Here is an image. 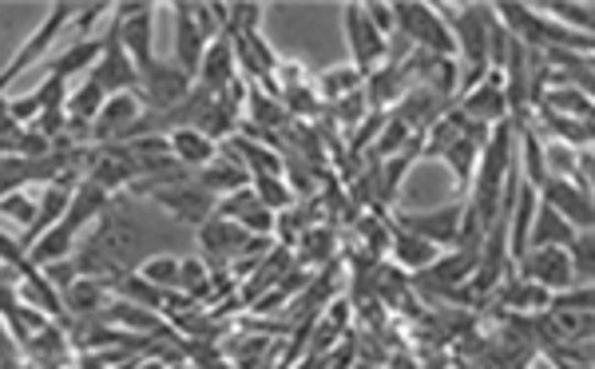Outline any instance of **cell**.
<instances>
[{
	"mask_svg": "<svg viewBox=\"0 0 595 369\" xmlns=\"http://www.w3.org/2000/svg\"><path fill=\"white\" fill-rule=\"evenodd\" d=\"M394 24L401 32L405 41L414 44V48L429 52V56H453L456 44H453V32L449 24L441 21V12L433 4H409V0H397L394 4Z\"/></svg>",
	"mask_w": 595,
	"mask_h": 369,
	"instance_id": "cell-1",
	"label": "cell"
},
{
	"mask_svg": "<svg viewBox=\"0 0 595 369\" xmlns=\"http://www.w3.org/2000/svg\"><path fill=\"white\" fill-rule=\"evenodd\" d=\"M135 92H140V103H147L152 112H172V108H179L191 96V76L183 72L175 60H159L155 56L140 72V88Z\"/></svg>",
	"mask_w": 595,
	"mask_h": 369,
	"instance_id": "cell-2",
	"label": "cell"
},
{
	"mask_svg": "<svg viewBox=\"0 0 595 369\" xmlns=\"http://www.w3.org/2000/svg\"><path fill=\"white\" fill-rule=\"evenodd\" d=\"M111 16L120 21V41L135 72L155 60V4H115Z\"/></svg>",
	"mask_w": 595,
	"mask_h": 369,
	"instance_id": "cell-3",
	"label": "cell"
},
{
	"mask_svg": "<svg viewBox=\"0 0 595 369\" xmlns=\"http://www.w3.org/2000/svg\"><path fill=\"white\" fill-rule=\"evenodd\" d=\"M516 270H520V278L536 282L540 290H548V294H560V290L575 287V275H572V262H568L564 246H532V250H525V255L516 258Z\"/></svg>",
	"mask_w": 595,
	"mask_h": 369,
	"instance_id": "cell-4",
	"label": "cell"
},
{
	"mask_svg": "<svg viewBox=\"0 0 595 369\" xmlns=\"http://www.w3.org/2000/svg\"><path fill=\"white\" fill-rule=\"evenodd\" d=\"M461 223H464V206H437V211H397L394 226L409 231V235L433 243L437 250H449V246L461 243Z\"/></svg>",
	"mask_w": 595,
	"mask_h": 369,
	"instance_id": "cell-5",
	"label": "cell"
},
{
	"mask_svg": "<svg viewBox=\"0 0 595 369\" xmlns=\"http://www.w3.org/2000/svg\"><path fill=\"white\" fill-rule=\"evenodd\" d=\"M345 16V41H350V52H353V68L362 76H370L374 68L385 64V36L374 29V21L365 16V4H345L342 9Z\"/></svg>",
	"mask_w": 595,
	"mask_h": 369,
	"instance_id": "cell-6",
	"label": "cell"
},
{
	"mask_svg": "<svg viewBox=\"0 0 595 369\" xmlns=\"http://www.w3.org/2000/svg\"><path fill=\"white\" fill-rule=\"evenodd\" d=\"M152 199L159 206H167L179 223H191V226L207 223V219L214 215V203H219L211 191H202L199 179H187V183H175V187H159V191H152Z\"/></svg>",
	"mask_w": 595,
	"mask_h": 369,
	"instance_id": "cell-7",
	"label": "cell"
},
{
	"mask_svg": "<svg viewBox=\"0 0 595 369\" xmlns=\"http://www.w3.org/2000/svg\"><path fill=\"white\" fill-rule=\"evenodd\" d=\"M143 115V103L135 92H120V96H108V103L100 108V115L91 120V139L96 144H115V139H128L132 127L140 123Z\"/></svg>",
	"mask_w": 595,
	"mask_h": 369,
	"instance_id": "cell-8",
	"label": "cell"
},
{
	"mask_svg": "<svg viewBox=\"0 0 595 369\" xmlns=\"http://www.w3.org/2000/svg\"><path fill=\"white\" fill-rule=\"evenodd\" d=\"M76 12H80V4H68V0H60V4H52L48 9V21L41 24V29L32 32L29 41L21 44V52H16V56H12L9 60V68L12 72H29V64H36L44 56V52L52 48V44H56V36H60L64 32V24L68 21H76Z\"/></svg>",
	"mask_w": 595,
	"mask_h": 369,
	"instance_id": "cell-9",
	"label": "cell"
},
{
	"mask_svg": "<svg viewBox=\"0 0 595 369\" xmlns=\"http://www.w3.org/2000/svg\"><path fill=\"white\" fill-rule=\"evenodd\" d=\"M461 112L473 123H485V127H496V123L508 120V103H505V72L488 68V76L476 83L473 92H464Z\"/></svg>",
	"mask_w": 595,
	"mask_h": 369,
	"instance_id": "cell-10",
	"label": "cell"
},
{
	"mask_svg": "<svg viewBox=\"0 0 595 369\" xmlns=\"http://www.w3.org/2000/svg\"><path fill=\"white\" fill-rule=\"evenodd\" d=\"M540 203L552 206L555 215L564 219L572 231H592L595 215H592V195H584V191H575L572 179H548L544 191H540Z\"/></svg>",
	"mask_w": 595,
	"mask_h": 369,
	"instance_id": "cell-11",
	"label": "cell"
},
{
	"mask_svg": "<svg viewBox=\"0 0 595 369\" xmlns=\"http://www.w3.org/2000/svg\"><path fill=\"white\" fill-rule=\"evenodd\" d=\"M246 231L239 223H231V219H219V215H211L207 223L199 226V243H202V250H207V258L211 262H222V267H231L234 258L243 255L246 250Z\"/></svg>",
	"mask_w": 595,
	"mask_h": 369,
	"instance_id": "cell-12",
	"label": "cell"
},
{
	"mask_svg": "<svg viewBox=\"0 0 595 369\" xmlns=\"http://www.w3.org/2000/svg\"><path fill=\"white\" fill-rule=\"evenodd\" d=\"M68 354H71V338H68V329H64V322L60 326L48 322L41 334H32V338L24 342V361H29L32 369H64L68 366Z\"/></svg>",
	"mask_w": 595,
	"mask_h": 369,
	"instance_id": "cell-13",
	"label": "cell"
},
{
	"mask_svg": "<svg viewBox=\"0 0 595 369\" xmlns=\"http://www.w3.org/2000/svg\"><path fill=\"white\" fill-rule=\"evenodd\" d=\"M231 80H239L234 44L227 41V36H219V41H211V44H207V52H202V64H199V76H195V83H199V88H207V92H222Z\"/></svg>",
	"mask_w": 595,
	"mask_h": 369,
	"instance_id": "cell-14",
	"label": "cell"
},
{
	"mask_svg": "<svg viewBox=\"0 0 595 369\" xmlns=\"http://www.w3.org/2000/svg\"><path fill=\"white\" fill-rule=\"evenodd\" d=\"M199 187L202 191H211L214 199H222V195H231V191L251 187V171H246L231 152H222L219 147V155H214L211 164L199 171Z\"/></svg>",
	"mask_w": 595,
	"mask_h": 369,
	"instance_id": "cell-15",
	"label": "cell"
},
{
	"mask_svg": "<svg viewBox=\"0 0 595 369\" xmlns=\"http://www.w3.org/2000/svg\"><path fill=\"white\" fill-rule=\"evenodd\" d=\"M16 298H21L24 306L41 310V314H48L52 322H64V298L60 290L52 287L48 278H44L41 267H24L21 270V282H16Z\"/></svg>",
	"mask_w": 595,
	"mask_h": 369,
	"instance_id": "cell-16",
	"label": "cell"
},
{
	"mask_svg": "<svg viewBox=\"0 0 595 369\" xmlns=\"http://www.w3.org/2000/svg\"><path fill=\"white\" fill-rule=\"evenodd\" d=\"M172 12H175V64L195 80L202 64V52H207V41H202L191 21V4H175Z\"/></svg>",
	"mask_w": 595,
	"mask_h": 369,
	"instance_id": "cell-17",
	"label": "cell"
},
{
	"mask_svg": "<svg viewBox=\"0 0 595 369\" xmlns=\"http://www.w3.org/2000/svg\"><path fill=\"white\" fill-rule=\"evenodd\" d=\"M108 294H111V290H108V282H103V278L80 275L60 294L64 298V314H71V318H96V314H100V310L111 302Z\"/></svg>",
	"mask_w": 595,
	"mask_h": 369,
	"instance_id": "cell-18",
	"label": "cell"
},
{
	"mask_svg": "<svg viewBox=\"0 0 595 369\" xmlns=\"http://www.w3.org/2000/svg\"><path fill=\"white\" fill-rule=\"evenodd\" d=\"M389 255L397 258V267H401V270H414V275H421V270H429L437 258H441V250H437L433 243H425V238L401 231V226H394V231H389Z\"/></svg>",
	"mask_w": 595,
	"mask_h": 369,
	"instance_id": "cell-19",
	"label": "cell"
},
{
	"mask_svg": "<svg viewBox=\"0 0 595 369\" xmlns=\"http://www.w3.org/2000/svg\"><path fill=\"white\" fill-rule=\"evenodd\" d=\"M167 144H172V155L175 164L187 167V171H202V167L211 164L214 155H219V144H211L202 132H195V127H179V132L167 135Z\"/></svg>",
	"mask_w": 595,
	"mask_h": 369,
	"instance_id": "cell-20",
	"label": "cell"
},
{
	"mask_svg": "<svg viewBox=\"0 0 595 369\" xmlns=\"http://www.w3.org/2000/svg\"><path fill=\"white\" fill-rule=\"evenodd\" d=\"M100 322H108V326L115 329H128V334H155V329L163 326V314H155V310L147 306H132V302H108V306L96 314Z\"/></svg>",
	"mask_w": 595,
	"mask_h": 369,
	"instance_id": "cell-21",
	"label": "cell"
},
{
	"mask_svg": "<svg viewBox=\"0 0 595 369\" xmlns=\"http://www.w3.org/2000/svg\"><path fill=\"white\" fill-rule=\"evenodd\" d=\"M575 235H580V231H572L564 219L555 215L552 206L540 203V206H536L532 231H528V250H532V246H568Z\"/></svg>",
	"mask_w": 595,
	"mask_h": 369,
	"instance_id": "cell-22",
	"label": "cell"
},
{
	"mask_svg": "<svg viewBox=\"0 0 595 369\" xmlns=\"http://www.w3.org/2000/svg\"><path fill=\"white\" fill-rule=\"evenodd\" d=\"M246 115H251V123L254 127H263V132H271V127H286V108H283V100L278 96H271L263 88V83H251L246 88Z\"/></svg>",
	"mask_w": 595,
	"mask_h": 369,
	"instance_id": "cell-23",
	"label": "cell"
},
{
	"mask_svg": "<svg viewBox=\"0 0 595 369\" xmlns=\"http://www.w3.org/2000/svg\"><path fill=\"white\" fill-rule=\"evenodd\" d=\"M362 83H365V76L357 72L353 64H338V68L322 72V80L313 83V92L322 96L326 103H338V100H345V96L362 92Z\"/></svg>",
	"mask_w": 595,
	"mask_h": 369,
	"instance_id": "cell-24",
	"label": "cell"
},
{
	"mask_svg": "<svg viewBox=\"0 0 595 369\" xmlns=\"http://www.w3.org/2000/svg\"><path fill=\"white\" fill-rule=\"evenodd\" d=\"M96 60H100V41H76L64 56H56V60L48 64V76H60V80H71V76L88 72V68H96Z\"/></svg>",
	"mask_w": 595,
	"mask_h": 369,
	"instance_id": "cell-25",
	"label": "cell"
},
{
	"mask_svg": "<svg viewBox=\"0 0 595 369\" xmlns=\"http://www.w3.org/2000/svg\"><path fill=\"white\" fill-rule=\"evenodd\" d=\"M540 103H544V112L552 115H572V120H592V96L580 92V88H544V96H540Z\"/></svg>",
	"mask_w": 595,
	"mask_h": 369,
	"instance_id": "cell-26",
	"label": "cell"
},
{
	"mask_svg": "<svg viewBox=\"0 0 595 369\" xmlns=\"http://www.w3.org/2000/svg\"><path fill=\"white\" fill-rule=\"evenodd\" d=\"M330 255H333V231L330 226H310V231L298 238V267L302 270L318 267V262H326Z\"/></svg>",
	"mask_w": 595,
	"mask_h": 369,
	"instance_id": "cell-27",
	"label": "cell"
},
{
	"mask_svg": "<svg viewBox=\"0 0 595 369\" xmlns=\"http://www.w3.org/2000/svg\"><path fill=\"white\" fill-rule=\"evenodd\" d=\"M251 191H254V199L266 206V211H286L290 206V187H286V179L283 175H251Z\"/></svg>",
	"mask_w": 595,
	"mask_h": 369,
	"instance_id": "cell-28",
	"label": "cell"
},
{
	"mask_svg": "<svg viewBox=\"0 0 595 369\" xmlns=\"http://www.w3.org/2000/svg\"><path fill=\"white\" fill-rule=\"evenodd\" d=\"M266 4H227V36H258Z\"/></svg>",
	"mask_w": 595,
	"mask_h": 369,
	"instance_id": "cell-29",
	"label": "cell"
},
{
	"mask_svg": "<svg viewBox=\"0 0 595 369\" xmlns=\"http://www.w3.org/2000/svg\"><path fill=\"white\" fill-rule=\"evenodd\" d=\"M140 278H147L155 290H163V294H172V290H179V258H172V255L147 258L140 267Z\"/></svg>",
	"mask_w": 595,
	"mask_h": 369,
	"instance_id": "cell-30",
	"label": "cell"
},
{
	"mask_svg": "<svg viewBox=\"0 0 595 369\" xmlns=\"http://www.w3.org/2000/svg\"><path fill=\"white\" fill-rule=\"evenodd\" d=\"M500 298H505L508 310H548V290H540L536 282H528V278H520V282H513V287L500 290Z\"/></svg>",
	"mask_w": 595,
	"mask_h": 369,
	"instance_id": "cell-31",
	"label": "cell"
},
{
	"mask_svg": "<svg viewBox=\"0 0 595 369\" xmlns=\"http://www.w3.org/2000/svg\"><path fill=\"white\" fill-rule=\"evenodd\" d=\"M540 16H560L555 24H564V29H572V32H592V4H540Z\"/></svg>",
	"mask_w": 595,
	"mask_h": 369,
	"instance_id": "cell-32",
	"label": "cell"
},
{
	"mask_svg": "<svg viewBox=\"0 0 595 369\" xmlns=\"http://www.w3.org/2000/svg\"><path fill=\"white\" fill-rule=\"evenodd\" d=\"M36 211H41V199H29L24 191H12V195L0 199V215L12 219L21 231H29V226L36 223Z\"/></svg>",
	"mask_w": 595,
	"mask_h": 369,
	"instance_id": "cell-33",
	"label": "cell"
},
{
	"mask_svg": "<svg viewBox=\"0 0 595 369\" xmlns=\"http://www.w3.org/2000/svg\"><path fill=\"white\" fill-rule=\"evenodd\" d=\"M330 112L338 115V123H342V127H357V123H362V115H370V103H365L362 92H353V96H345V100L330 103Z\"/></svg>",
	"mask_w": 595,
	"mask_h": 369,
	"instance_id": "cell-34",
	"label": "cell"
},
{
	"mask_svg": "<svg viewBox=\"0 0 595 369\" xmlns=\"http://www.w3.org/2000/svg\"><path fill=\"white\" fill-rule=\"evenodd\" d=\"M44 270V278H48L52 287L60 290H68L71 282H76V278H80V270H76V262H71V258H60V262H48V267H41Z\"/></svg>",
	"mask_w": 595,
	"mask_h": 369,
	"instance_id": "cell-35",
	"label": "cell"
},
{
	"mask_svg": "<svg viewBox=\"0 0 595 369\" xmlns=\"http://www.w3.org/2000/svg\"><path fill=\"white\" fill-rule=\"evenodd\" d=\"M365 16L374 21V29L382 32L385 41H389V36L397 32V24H394V4H365Z\"/></svg>",
	"mask_w": 595,
	"mask_h": 369,
	"instance_id": "cell-36",
	"label": "cell"
},
{
	"mask_svg": "<svg viewBox=\"0 0 595 369\" xmlns=\"http://www.w3.org/2000/svg\"><path fill=\"white\" fill-rule=\"evenodd\" d=\"M111 12V4H84L80 12H76V32H80V41H91L88 32H91V24H96V16H108Z\"/></svg>",
	"mask_w": 595,
	"mask_h": 369,
	"instance_id": "cell-37",
	"label": "cell"
},
{
	"mask_svg": "<svg viewBox=\"0 0 595 369\" xmlns=\"http://www.w3.org/2000/svg\"><path fill=\"white\" fill-rule=\"evenodd\" d=\"M453 369H464V366H453Z\"/></svg>",
	"mask_w": 595,
	"mask_h": 369,
	"instance_id": "cell-38",
	"label": "cell"
}]
</instances>
